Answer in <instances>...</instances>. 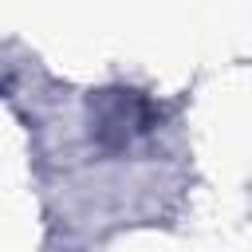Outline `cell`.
<instances>
[{"instance_id":"1","label":"cell","mask_w":252,"mask_h":252,"mask_svg":"<svg viewBox=\"0 0 252 252\" xmlns=\"http://www.w3.org/2000/svg\"><path fill=\"white\" fill-rule=\"evenodd\" d=\"M91 114H94V138L102 150H126L134 138L150 134L154 126V102L142 98L138 91H102L94 102H91Z\"/></svg>"}]
</instances>
